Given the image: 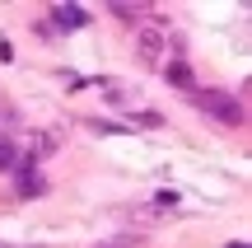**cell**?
<instances>
[{
    "label": "cell",
    "instance_id": "obj_1",
    "mask_svg": "<svg viewBox=\"0 0 252 248\" xmlns=\"http://www.w3.org/2000/svg\"><path fill=\"white\" fill-rule=\"evenodd\" d=\"M191 99H196V108L206 112L210 122H220V127H243V103L229 89H191Z\"/></svg>",
    "mask_w": 252,
    "mask_h": 248
},
{
    "label": "cell",
    "instance_id": "obj_2",
    "mask_svg": "<svg viewBox=\"0 0 252 248\" xmlns=\"http://www.w3.org/2000/svg\"><path fill=\"white\" fill-rule=\"evenodd\" d=\"M135 56H140V61H159V56H163V33L154 24L135 33Z\"/></svg>",
    "mask_w": 252,
    "mask_h": 248
},
{
    "label": "cell",
    "instance_id": "obj_3",
    "mask_svg": "<svg viewBox=\"0 0 252 248\" xmlns=\"http://www.w3.org/2000/svg\"><path fill=\"white\" fill-rule=\"evenodd\" d=\"M89 9L84 5H52V28H84Z\"/></svg>",
    "mask_w": 252,
    "mask_h": 248
},
{
    "label": "cell",
    "instance_id": "obj_4",
    "mask_svg": "<svg viewBox=\"0 0 252 248\" xmlns=\"http://www.w3.org/2000/svg\"><path fill=\"white\" fill-rule=\"evenodd\" d=\"M168 80L178 84V89H187V94L196 89V75H191V66H187V61H173V66H168Z\"/></svg>",
    "mask_w": 252,
    "mask_h": 248
},
{
    "label": "cell",
    "instance_id": "obj_5",
    "mask_svg": "<svg viewBox=\"0 0 252 248\" xmlns=\"http://www.w3.org/2000/svg\"><path fill=\"white\" fill-rule=\"evenodd\" d=\"M19 169V145L9 136H0V174H14Z\"/></svg>",
    "mask_w": 252,
    "mask_h": 248
},
{
    "label": "cell",
    "instance_id": "obj_6",
    "mask_svg": "<svg viewBox=\"0 0 252 248\" xmlns=\"http://www.w3.org/2000/svg\"><path fill=\"white\" fill-rule=\"evenodd\" d=\"M108 9H112V14H117V19H126V24L145 14V5H108Z\"/></svg>",
    "mask_w": 252,
    "mask_h": 248
},
{
    "label": "cell",
    "instance_id": "obj_7",
    "mask_svg": "<svg viewBox=\"0 0 252 248\" xmlns=\"http://www.w3.org/2000/svg\"><path fill=\"white\" fill-rule=\"evenodd\" d=\"M135 122L140 127H163V112H135Z\"/></svg>",
    "mask_w": 252,
    "mask_h": 248
},
{
    "label": "cell",
    "instance_id": "obj_8",
    "mask_svg": "<svg viewBox=\"0 0 252 248\" xmlns=\"http://www.w3.org/2000/svg\"><path fill=\"white\" fill-rule=\"evenodd\" d=\"M0 127H14V112H9V103H0Z\"/></svg>",
    "mask_w": 252,
    "mask_h": 248
},
{
    "label": "cell",
    "instance_id": "obj_9",
    "mask_svg": "<svg viewBox=\"0 0 252 248\" xmlns=\"http://www.w3.org/2000/svg\"><path fill=\"white\" fill-rule=\"evenodd\" d=\"M94 248H131V239H108V244H94Z\"/></svg>",
    "mask_w": 252,
    "mask_h": 248
},
{
    "label": "cell",
    "instance_id": "obj_10",
    "mask_svg": "<svg viewBox=\"0 0 252 248\" xmlns=\"http://www.w3.org/2000/svg\"><path fill=\"white\" fill-rule=\"evenodd\" d=\"M229 248H248V244H229Z\"/></svg>",
    "mask_w": 252,
    "mask_h": 248
},
{
    "label": "cell",
    "instance_id": "obj_11",
    "mask_svg": "<svg viewBox=\"0 0 252 248\" xmlns=\"http://www.w3.org/2000/svg\"><path fill=\"white\" fill-rule=\"evenodd\" d=\"M0 248H9V244H0Z\"/></svg>",
    "mask_w": 252,
    "mask_h": 248
}]
</instances>
